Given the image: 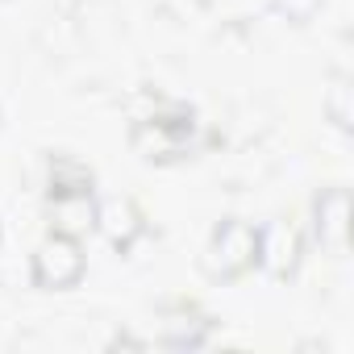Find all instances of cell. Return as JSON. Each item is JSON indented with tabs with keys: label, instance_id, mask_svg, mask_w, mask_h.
I'll use <instances>...</instances> for the list:
<instances>
[{
	"label": "cell",
	"instance_id": "cell-1",
	"mask_svg": "<svg viewBox=\"0 0 354 354\" xmlns=\"http://www.w3.org/2000/svg\"><path fill=\"white\" fill-rule=\"evenodd\" d=\"M80 275V254H75V246L71 242H63V238H55V242H46L42 250H38V279L42 283H71Z\"/></svg>",
	"mask_w": 354,
	"mask_h": 354
}]
</instances>
